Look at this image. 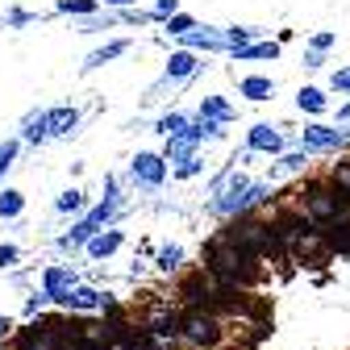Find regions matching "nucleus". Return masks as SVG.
Segmentation results:
<instances>
[{
    "instance_id": "13",
    "label": "nucleus",
    "mask_w": 350,
    "mask_h": 350,
    "mask_svg": "<svg viewBox=\"0 0 350 350\" xmlns=\"http://www.w3.org/2000/svg\"><path fill=\"white\" fill-rule=\"evenodd\" d=\"M0 338H9V321L5 317H0Z\"/></svg>"
},
{
    "instance_id": "4",
    "label": "nucleus",
    "mask_w": 350,
    "mask_h": 350,
    "mask_svg": "<svg viewBox=\"0 0 350 350\" xmlns=\"http://www.w3.org/2000/svg\"><path fill=\"white\" fill-rule=\"evenodd\" d=\"M117 242H121L117 234H105V238H96V242H92V254L100 258V254H109V250H117Z\"/></svg>"
},
{
    "instance_id": "12",
    "label": "nucleus",
    "mask_w": 350,
    "mask_h": 350,
    "mask_svg": "<svg viewBox=\"0 0 350 350\" xmlns=\"http://www.w3.org/2000/svg\"><path fill=\"white\" fill-rule=\"evenodd\" d=\"M338 175H342V184H346V188H350V163H346V167H342V171H338ZM338 175H334V180H338Z\"/></svg>"
},
{
    "instance_id": "3",
    "label": "nucleus",
    "mask_w": 350,
    "mask_h": 350,
    "mask_svg": "<svg viewBox=\"0 0 350 350\" xmlns=\"http://www.w3.org/2000/svg\"><path fill=\"white\" fill-rule=\"evenodd\" d=\"M63 304H71V309H100V304H109L100 292H92V288H75Z\"/></svg>"
},
{
    "instance_id": "7",
    "label": "nucleus",
    "mask_w": 350,
    "mask_h": 350,
    "mask_svg": "<svg viewBox=\"0 0 350 350\" xmlns=\"http://www.w3.org/2000/svg\"><path fill=\"white\" fill-rule=\"evenodd\" d=\"M159 262H163V267H175V262H180V250H175V246H171V250H163V254H159Z\"/></svg>"
},
{
    "instance_id": "11",
    "label": "nucleus",
    "mask_w": 350,
    "mask_h": 350,
    "mask_svg": "<svg viewBox=\"0 0 350 350\" xmlns=\"http://www.w3.org/2000/svg\"><path fill=\"white\" fill-rule=\"evenodd\" d=\"M75 204H79V196H75V192H67V196L59 200V208H75Z\"/></svg>"
},
{
    "instance_id": "8",
    "label": "nucleus",
    "mask_w": 350,
    "mask_h": 350,
    "mask_svg": "<svg viewBox=\"0 0 350 350\" xmlns=\"http://www.w3.org/2000/svg\"><path fill=\"white\" fill-rule=\"evenodd\" d=\"M254 142H258V146H275V134H267V129L258 125V134H254Z\"/></svg>"
},
{
    "instance_id": "2",
    "label": "nucleus",
    "mask_w": 350,
    "mask_h": 350,
    "mask_svg": "<svg viewBox=\"0 0 350 350\" xmlns=\"http://www.w3.org/2000/svg\"><path fill=\"white\" fill-rule=\"evenodd\" d=\"M184 338H188L192 346H200V350H213L217 342H221V325H217V313H208V309H192V313L184 317Z\"/></svg>"
},
{
    "instance_id": "9",
    "label": "nucleus",
    "mask_w": 350,
    "mask_h": 350,
    "mask_svg": "<svg viewBox=\"0 0 350 350\" xmlns=\"http://www.w3.org/2000/svg\"><path fill=\"white\" fill-rule=\"evenodd\" d=\"M17 258V250L13 246H0V267H5V262H13Z\"/></svg>"
},
{
    "instance_id": "10",
    "label": "nucleus",
    "mask_w": 350,
    "mask_h": 350,
    "mask_svg": "<svg viewBox=\"0 0 350 350\" xmlns=\"http://www.w3.org/2000/svg\"><path fill=\"white\" fill-rule=\"evenodd\" d=\"M188 67H192V59H188V55H180V59H175V75H184Z\"/></svg>"
},
{
    "instance_id": "6",
    "label": "nucleus",
    "mask_w": 350,
    "mask_h": 350,
    "mask_svg": "<svg viewBox=\"0 0 350 350\" xmlns=\"http://www.w3.org/2000/svg\"><path fill=\"white\" fill-rule=\"evenodd\" d=\"M142 175H146V180H159L163 171H159V163H154V159H142Z\"/></svg>"
},
{
    "instance_id": "1",
    "label": "nucleus",
    "mask_w": 350,
    "mask_h": 350,
    "mask_svg": "<svg viewBox=\"0 0 350 350\" xmlns=\"http://www.w3.org/2000/svg\"><path fill=\"white\" fill-rule=\"evenodd\" d=\"M208 271L221 280V284H230V288H238V284H254V275H258L254 254L242 250L230 234H217V238L208 242Z\"/></svg>"
},
{
    "instance_id": "5",
    "label": "nucleus",
    "mask_w": 350,
    "mask_h": 350,
    "mask_svg": "<svg viewBox=\"0 0 350 350\" xmlns=\"http://www.w3.org/2000/svg\"><path fill=\"white\" fill-rule=\"evenodd\" d=\"M21 208V196L17 192H5V196H0V213H17Z\"/></svg>"
}]
</instances>
